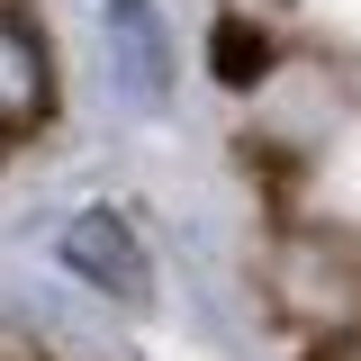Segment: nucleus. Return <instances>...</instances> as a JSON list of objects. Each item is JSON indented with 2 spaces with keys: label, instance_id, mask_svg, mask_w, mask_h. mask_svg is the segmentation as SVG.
<instances>
[{
  "label": "nucleus",
  "instance_id": "f257e3e1",
  "mask_svg": "<svg viewBox=\"0 0 361 361\" xmlns=\"http://www.w3.org/2000/svg\"><path fill=\"white\" fill-rule=\"evenodd\" d=\"M271 307L289 316L307 343H334V334H361V235L353 226H280L262 262Z\"/></svg>",
  "mask_w": 361,
  "mask_h": 361
},
{
  "label": "nucleus",
  "instance_id": "f03ea898",
  "mask_svg": "<svg viewBox=\"0 0 361 361\" xmlns=\"http://www.w3.org/2000/svg\"><path fill=\"white\" fill-rule=\"evenodd\" d=\"M54 253H63V271H73L82 289H99L109 307H154V253H145L135 217H118V208H82V217H63Z\"/></svg>",
  "mask_w": 361,
  "mask_h": 361
},
{
  "label": "nucleus",
  "instance_id": "7ed1b4c3",
  "mask_svg": "<svg viewBox=\"0 0 361 361\" xmlns=\"http://www.w3.org/2000/svg\"><path fill=\"white\" fill-rule=\"evenodd\" d=\"M54 118V45L27 27V9H0V145Z\"/></svg>",
  "mask_w": 361,
  "mask_h": 361
},
{
  "label": "nucleus",
  "instance_id": "20e7f679",
  "mask_svg": "<svg viewBox=\"0 0 361 361\" xmlns=\"http://www.w3.org/2000/svg\"><path fill=\"white\" fill-rule=\"evenodd\" d=\"M109 73L145 109L172 90V37H163V9L154 0H109Z\"/></svg>",
  "mask_w": 361,
  "mask_h": 361
},
{
  "label": "nucleus",
  "instance_id": "39448f33",
  "mask_svg": "<svg viewBox=\"0 0 361 361\" xmlns=\"http://www.w3.org/2000/svg\"><path fill=\"white\" fill-rule=\"evenodd\" d=\"M271 63H280V45H271V27H253V18L235 9V18L217 27V73H226L235 90H262V82H271Z\"/></svg>",
  "mask_w": 361,
  "mask_h": 361
},
{
  "label": "nucleus",
  "instance_id": "423d86ee",
  "mask_svg": "<svg viewBox=\"0 0 361 361\" xmlns=\"http://www.w3.org/2000/svg\"><path fill=\"white\" fill-rule=\"evenodd\" d=\"M235 9H244V18H253V9H262V0H235Z\"/></svg>",
  "mask_w": 361,
  "mask_h": 361
},
{
  "label": "nucleus",
  "instance_id": "0eeeda50",
  "mask_svg": "<svg viewBox=\"0 0 361 361\" xmlns=\"http://www.w3.org/2000/svg\"><path fill=\"white\" fill-rule=\"evenodd\" d=\"M0 9H18V0H0Z\"/></svg>",
  "mask_w": 361,
  "mask_h": 361
}]
</instances>
